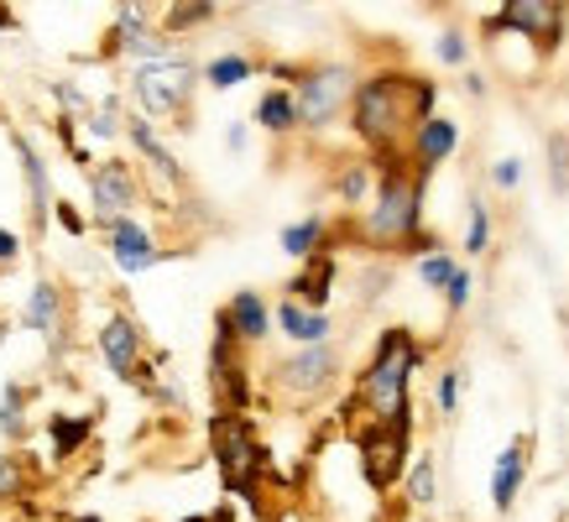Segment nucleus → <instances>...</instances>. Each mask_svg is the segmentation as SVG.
<instances>
[{
    "mask_svg": "<svg viewBox=\"0 0 569 522\" xmlns=\"http://www.w3.org/2000/svg\"><path fill=\"white\" fill-rule=\"evenodd\" d=\"M423 173L413 168V157H381L377 168V193H371V209L361 220V235L371 245H433L423 235Z\"/></svg>",
    "mask_w": 569,
    "mask_h": 522,
    "instance_id": "2",
    "label": "nucleus"
},
{
    "mask_svg": "<svg viewBox=\"0 0 569 522\" xmlns=\"http://www.w3.org/2000/svg\"><path fill=\"white\" fill-rule=\"evenodd\" d=\"M335 272H340V261L329 257V251H319V257L303 261V272H298V278L288 282V298H293V303H303V309H319V313H325V303H329V282H335Z\"/></svg>",
    "mask_w": 569,
    "mask_h": 522,
    "instance_id": "18",
    "label": "nucleus"
},
{
    "mask_svg": "<svg viewBox=\"0 0 569 522\" xmlns=\"http://www.w3.org/2000/svg\"><path fill=\"white\" fill-rule=\"evenodd\" d=\"M277 324H282V334L293 340L298 350H309V345H329V313H319V309H303V303H277Z\"/></svg>",
    "mask_w": 569,
    "mask_h": 522,
    "instance_id": "19",
    "label": "nucleus"
},
{
    "mask_svg": "<svg viewBox=\"0 0 569 522\" xmlns=\"http://www.w3.org/2000/svg\"><path fill=\"white\" fill-rule=\"evenodd\" d=\"M325 235H329V225L319 220V214H309V220H293V225L282 230V251L293 261H313L319 251H325Z\"/></svg>",
    "mask_w": 569,
    "mask_h": 522,
    "instance_id": "24",
    "label": "nucleus"
},
{
    "mask_svg": "<svg viewBox=\"0 0 569 522\" xmlns=\"http://www.w3.org/2000/svg\"><path fill=\"white\" fill-rule=\"evenodd\" d=\"M277 522H298V518H293V512H282V518H277Z\"/></svg>",
    "mask_w": 569,
    "mask_h": 522,
    "instance_id": "46",
    "label": "nucleus"
},
{
    "mask_svg": "<svg viewBox=\"0 0 569 522\" xmlns=\"http://www.w3.org/2000/svg\"><path fill=\"white\" fill-rule=\"evenodd\" d=\"M48 434H52V460H69L79 444H89V434H94V418H69V413H52L48 423Z\"/></svg>",
    "mask_w": 569,
    "mask_h": 522,
    "instance_id": "25",
    "label": "nucleus"
},
{
    "mask_svg": "<svg viewBox=\"0 0 569 522\" xmlns=\"http://www.w3.org/2000/svg\"><path fill=\"white\" fill-rule=\"evenodd\" d=\"M104 235H110V251H116V267H121L126 278H137V272H147V267H157V245L152 235H147V225L141 220H116V225H104Z\"/></svg>",
    "mask_w": 569,
    "mask_h": 522,
    "instance_id": "14",
    "label": "nucleus"
},
{
    "mask_svg": "<svg viewBox=\"0 0 569 522\" xmlns=\"http://www.w3.org/2000/svg\"><path fill=\"white\" fill-rule=\"evenodd\" d=\"M189 522H230V506H220V512H204V518H189Z\"/></svg>",
    "mask_w": 569,
    "mask_h": 522,
    "instance_id": "43",
    "label": "nucleus"
},
{
    "mask_svg": "<svg viewBox=\"0 0 569 522\" xmlns=\"http://www.w3.org/2000/svg\"><path fill=\"white\" fill-rule=\"evenodd\" d=\"M455 272H460V261L445 257V251H429V257L418 261V278L429 282V288H439V293H449V282H455Z\"/></svg>",
    "mask_w": 569,
    "mask_h": 522,
    "instance_id": "30",
    "label": "nucleus"
},
{
    "mask_svg": "<svg viewBox=\"0 0 569 522\" xmlns=\"http://www.w3.org/2000/svg\"><path fill=\"white\" fill-rule=\"evenodd\" d=\"M214 21V0H189V6H173L162 17V32H189V27H204Z\"/></svg>",
    "mask_w": 569,
    "mask_h": 522,
    "instance_id": "27",
    "label": "nucleus"
},
{
    "mask_svg": "<svg viewBox=\"0 0 569 522\" xmlns=\"http://www.w3.org/2000/svg\"><path fill=\"white\" fill-rule=\"evenodd\" d=\"M423 361V350L408 330H387L377 340V355L356 382L350 408H366L371 423H402L408 418V382H413V365Z\"/></svg>",
    "mask_w": 569,
    "mask_h": 522,
    "instance_id": "3",
    "label": "nucleus"
},
{
    "mask_svg": "<svg viewBox=\"0 0 569 522\" xmlns=\"http://www.w3.org/2000/svg\"><path fill=\"white\" fill-rule=\"evenodd\" d=\"M89 137H100V141L121 137V100H116V94H104L100 110L89 116Z\"/></svg>",
    "mask_w": 569,
    "mask_h": 522,
    "instance_id": "32",
    "label": "nucleus"
},
{
    "mask_svg": "<svg viewBox=\"0 0 569 522\" xmlns=\"http://www.w3.org/2000/svg\"><path fill=\"white\" fill-rule=\"evenodd\" d=\"M470 58V48H466V32L460 27H449L445 37H439V63H449V69H460Z\"/></svg>",
    "mask_w": 569,
    "mask_h": 522,
    "instance_id": "36",
    "label": "nucleus"
},
{
    "mask_svg": "<svg viewBox=\"0 0 569 522\" xmlns=\"http://www.w3.org/2000/svg\"><path fill=\"white\" fill-rule=\"evenodd\" d=\"M356 69L350 63H313V69L298 73L293 104H298V126H329L346 104H356Z\"/></svg>",
    "mask_w": 569,
    "mask_h": 522,
    "instance_id": "5",
    "label": "nucleus"
},
{
    "mask_svg": "<svg viewBox=\"0 0 569 522\" xmlns=\"http://www.w3.org/2000/svg\"><path fill=\"white\" fill-rule=\"evenodd\" d=\"M100 361L121 382H147V371H141V330L131 313H110L100 324Z\"/></svg>",
    "mask_w": 569,
    "mask_h": 522,
    "instance_id": "11",
    "label": "nucleus"
},
{
    "mask_svg": "<svg viewBox=\"0 0 569 522\" xmlns=\"http://www.w3.org/2000/svg\"><path fill=\"white\" fill-rule=\"evenodd\" d=\"M460 382H466L460 371H445V377H439V392H433L439 413H455V408H460Z\"/></svg>",
    "mask_w": 569,
    "mask_h": 522,
    "instance_id": "38",
    "label": "nucleus"
},
{
    "mask_svg": "<svg viewBox=\"0 0 569 522\" xmlns=\"http://www.w3.org/2000/svg\"><path fill=\"white\" fill-rule=\"evenodd\" d=\"M11 147H17L21 168H27V193H32V214L37 225L48 230V168H42V157H37V147L27 137H11Z\"/></svg>",
    "mask_w": 569,
    "mask_h": 522,
    "instance_id": "22",
    "label": "nucleus"
},
{
    "mask_svg": "<svg viewBox=\"0 0 569 522\" xmlns=\"http://www.w3.org/2000/svg\"><path fill=\"white\" fill-rule=\"evenodd\" d=\"M335 189H340V199H346V204H361L366 193H377V173H371V168H346Z\"/></svg>",
    "mask_w": 569,
    "mask_h": 522,
    "instance_id": "33",
    "label": "nucleus"
},
{
    "mask_svg": "<svg viewBox=\"0 0 569 522\" xmlns=\"http://www.w3.org/2000/svg\"><path fill=\"white\" fill-rule=\"evenodd\" d=\"M522 475H528V439H512L497 454V470H491V506L497 512H512V502H518V491H522Z\"/></svg>",
    "mask_w": 569,
    "mask_h": 522,
    "instance_id": "15",
    "label": "nucleus"
},
{
    "mask_svg": "<svg viewBox=\"0 0 569 522\" xmlns=\"http://www.w3.org/2000/svg\"><path fill=\"white\" fill-rule=\"evenodd\" d=\"M58 220H63V230H69V235H84V220H79V209H73V204H58Z\"/></svg>",
    "mask_w": 569,
    "mask_h": 522,
    "instance_id": "40",
    "label": "nucleus"
},
{
    "mask_svg": "<svg viewBox=\"0 0 569 522\" xmlns=\"http://www.w3.org/2000/svg\"><path fill=\"white\" fill-rule=\"evenodd\" d=\"M449 313H460V309H466V303H470V272H466V267H460V272H455V282H449Z\"/></svg>",
    "mask_w": 569,
    "mask_h": 522,
    "instance_id": "39",
    "label": "nucleus"
},
{
    "mask_svg": "<svg viewBox=\"0 0 569 522\" xmlns=\"http://www.w3.org/2000/svg\"><path fill=\"white\" fill-rule=\"evenodd\" d=\"M251 73H257V63H251V58H241V52H224V58H214V63L204 69V79L214 89H236V84H246Z\"/></svg>",
    "mask_w": 569,
    "mask_h": 522,
    "instance_id": "26",
    "label": "nucleus"
},
{
    "mask_svg": "<svg viewBox=\"0 0 569 522\" xmlns=\"http://www.w3.org/2000/svg\"><path fill=\"white\" fill-rule=\"evenodd\" d=\"M116 52H137L141 63L168 58L162 37L147 27V11H141V6H116V27H110V37H104V58H116Z\"/></svg>",
    "mask_w": 569,
    "mask_h": 522,
    "instance_id": "13",
    "label": "nucleus"
},
{
    "mask_svg": "<svg viewBox=\"0 0 569 522\" xmlns=\"http://www.w3.org/2000/svg\"><path fill=\"white\" fill-rule=\"evenodd\" d=\"M209 444H214V465H220V481L230 496L251 502V512H261V475H267V454H261V439L251 429L246 413H214L209 418Z\"/></svg>",
    "mask_w": 569,
    "mask_h": 522,
    "instance_id": "4",
    "label": "nucleus"
},
{
    "mask_svg": "<svg viewBox=\"0 0 569 522\" xmlns=\"http://www.w3.org/2000/svg\"><path fill=\"white\" fill-rule=\"evenodd\" d=\"M193 79H199V69H193L189 58H183V52H168V58H157V63H141L131 89H137V100L147 116H173V110L189 104Z\"/></svg>",
    "mask_w": 569,
    "mask_h": 522,
    "instance_id": "7",
    "label": "nucleus"
},
{
    "mask_svg": "<svg viewBox=\"0 0 569 522\" xmlns=\"http://www.w3.org/2000/svg\"><path fill=\"white\" fill-rule=\"evenodd\" d=\"M491 183H497V189H507V193L518 189V183H522V162H518V157H497V162H491Z\"/></svg>",
    "mask_w": 569,
    "mask_h": 522,
    "instance_id": "37",
    "label": "nucleus"
},
{
    "mask_svg": "<svg viewBox=\"0 0 569 522\" xmlns=\"http://www.w3.org/2000/svg\"><path fill=\"white\" fill-rule=\"evenodd\" d=\"M230 152H246V126H230Z\"/></svg>",
    "mask_w": 569,
    "mask_h": 522,
    "instance_id": "42",
    "label": "nucleus"
},
{
    "mask_svg": "<svg viewBox=\"0 0 569 522\" xmlns=\"http://www.w3.org/2000/svg\"><path fill=\"white\" fill-rule=\"evenodd\" d=\"M17 251H21L17 230H6V225H0V261H17Z\"/></svg>",
    "mask_w": 569,
    "mask_h": 522,
    "instance_id": "41",
    "label": "nucleus"
},
{
    "mask_svg": "<svg viewBox=\"0 0 569 522\" xmlns=\"http://www.w3.org/2000/svg\"><path fill=\"white\" fill-rule=\"evenodd\" d=\"M241 340L230 330V319H214V355H209V377H214V392H220V413H246L251 408V377H246L241 361Z\"/></svg>",
    "mask_w": 569,
    "mask_h": 522,
    "instance_id": "8",
    "label": "nucleus"
},
{
    "mask_svg": "<svg viewBox=\"0 0 569 522\" xmlns=\"http://www.w3.org/2000/svg\"><path fill=\"white\" fill-rule=\"evenodd\" d=\"M126 137H131V147H137V152L147 157V162H152L157 173L168 178V183H183V168H178V157L168 152L162 141H157V131H152L147 121H141V116H137V121H126Z\"/></svg>",
    "mask_w": 569,
    "mask_h": 522,
    "instance_id": "20",
    "label": "nucleus"
},
{
    "mask_svg": "<svg viewBox=\"0 0 569 522\" xmlns=\"http://www.w3.org/2000/svg\"><path fill=\"white\" fill-rule=\"evenodd\" d=\"M11 27H17V17H11V11L0 6V32H11Z\"/></svg>",
    "mask_w": 569,
    "mask_h": 522,
    "instance_id": "44",
    "label": "nucleus"
},
{
    "mask_svg": "<svg viewBox=\"0 0 569 522\" xmlns=\"http://www.w3.org/2000/svg\"><path fill=\"white\" fill-rule=\"evenodd\" d=\"M549 178L553 193H569V137H549Z\"/></svg>",
    "mask_w": 569,
    "mask_h": 522,
    "instance_id": "35",
    "label": "nucleus"
},
{
    "mask_svg": "<svg viewBox=\"0 0 569 522\" xmlns=\"http://www.w3.org/2000/svg\"><path fill=\"white\" fill-rule=\"evenodd\" d=\"M220 313L230 319V330H236V340H241V345H261V340H267V330H272V313H267V298L251 293V288L230 298V303H224Z\"/></svg>",
    "mask_w": 569,
    "mask_h": 522,
    "instance_id": "17",
    "label": "nucleus"
},
{
    "mask_svg": "<svg viewBox=\"0 0 569 522\" xmlns=\"http://www.w3.org/2000/svg\"><path fill=\"white\" fill-rule=\"evenodd\" d=\"M257 126H267L272 137H288L298 131V104H293V89H267L257 104Z\"/></svg>",
    "mask_w": 569,
    "mask_h": 522,
    "instance_id": "23",
    "label": "nucleus"
},
{
    "mask_svg": "<svg viewBox=\"0 0 569 522\" xmlns=\"http://www.w3.org/2000/svg\"><path fill=\"white\" fill-rule=\"evenodd\" d=\"M486 245H491V214H486V204H481V199H476V204H470V230H466V251H470V257H481Z\"/></svg>",
    "mask_w": 569,
    "mask_h": 522,
    "instance_id": "34",
    "label": "nucleus"
},
{
    "mask_svg": "<svg viewBox=\"0 0 569 522\" xmlns=\"http://www.w3.org/2000/svg\"><path fill=\"white\" fill-rule=\"evenodd\" d=\"M486 32H522L538 48H553L565 37V6L559 0H507L497 17L486 21Z\"/></svg>",
    "mask_w": 569,
    "mask_h": 522,
    "instance_id": "9",
    "label": "nucleus"
},
{
    "mask_svg": "<svg viewBox=\"0 0 569 522\" xmlns=\"http://www.w3.org/2000/svg\"><path fill=\"white\" fill-rule=\"evenodd\" d=\"M58 319H63V293L52 288V282H37L32 298H27V313H21V324L37 334H58Z\"/></svg>",
    "mask_w": 569,
    "mask_h": 522,
    "instance_id": "21",
    "label": "nucleus"
},
{
    "mask_svg": "<svg viewBox=\"0 0 569 522\" xmlns=\"http://www.w3.org/2000/svg\"><path fill=\"white\" fill-rule=\"evenodd\" d=\"M408 439H413V418L402 423H366L356 429V450H361V465H366V481L377 491H387L392 481L408 475Z\"/></svg>",
    "mask_w": 569,
    "mask_h": 522,
    "instance_id": "6",
    "label": "nucleus"
},
{
    "mask_svg": "<svg viewBox=\"0 0 569 522\" xmlns=\"http://www.w3.org/2000/svg\"><path fill=\"white\" fill-rule=\"evenodd\" d=\"M27 460H17V454H0V502H21L27 496Z\"/></svg>",
    "mask_w": 569,
    "mask_h": 522,
    "instance_id": "29",
    "label": "nucleus"
},
{
    "mask_svg": "<svg viewBox=\"0 0 569 522\" xmlns=\"http://www.w3.org/2000/svg\"><path fill=\"white\" fill-rule=\"evenodd\" d=\"M356 137L381 157H402V147H413L418 126L433 121V84L413 79V73H371L356 89L350 104Z\"/></svg>",
    "mask_w": 569,
    "mask_h": 522,
    "instance_id": "1",
    "label": "nucleus"
},
{
    "mask_svg": "<svg viewBox=\"0 0 569 522\" xmlns=\"http://www.w3.org/2000/svg\"><path fill=\"white\" fill-rule=\"evenodd\" d=\"M340 377V355L335 345H309V350H293L288 361L277 365V387L288 392V398H319L329 392Z\"/></svg>",
    "mask_w": 569,
    "mask_h": 522,
    "instance_id": "10",
    "label": "nucleus"
},
{
    "mask_svg": "<svg viewBox=\"0 0 569 522\" xmlns=\"http://www.w3.org/2000/svg\"><path fill=\"white\" fill-rule=\"evenodd\" d=\"M251 522H267V512H251Z\"/></svg>",
    "mask_w": 569,
    "mask_h": 522,
    "instance_id": "45",
    "label": "nucleus"
},
{
    "mask_svg": "<svg viewBox=\"0 0 569 522\" xmlns=\"http://www.w3.org/2000/svg\"><path fill=\"white\" fill-rule=\"evenodd\" d=\"M21 408H27V392H21V387H6V392H0V434H27Z\"/></svg>",
    "mask_w": 569,
    "mask_h": 522,
    "instance_id": "31",
    "label": "nucleus"
},
{
    "mask_svg": "<svg viewBox=\"0 0 569 522\" xmlns=\"http://www.w3.org/2000/svg\"><path fill=\"white\" fill-rule=\"evenodd\" d=\"M455 147H460V131H455V121L433 116V121L418 126V137H413V147H408V157H413L418 173H433V168H439V162H445Z\"/></svg>",
    "mask_w": 569,
    "mask_h": 522,
    "instance_id": "16",
    "label": "nucleus"
},
{
    "mask_svg": "<svg viewBox=\"0 0 569 522\" xmlns=\"http://www.w3.org/2000/svg\"><path fill=\"white\" fill-rule=\"evenodd\" d=\"M433 496H439V481H433V460L423 454V460H413V465H408V502L429 506Z\"/></svg>",
    "mask_w": 569,
    "mask_h": 522,
    "instance_id": "28",
    "label": "nucleus"
},
{
    "mask_svg": "<svg viewBox=\"0 0 569 522\" xmlns=\"http://www.w3.org/2000/svg\"><path fill=\"white\" fill-rule=\"evenodd\" d=\"M89 189H94V214H100V225L126 220L131 204H137V173H131L126 162H100V168L89 173Z\"/></svg>",
    "mask_w": 569,
    "mask_h": 522,
    "instance_id": "12",
    "label": "nucleus"
}]
</instances>
